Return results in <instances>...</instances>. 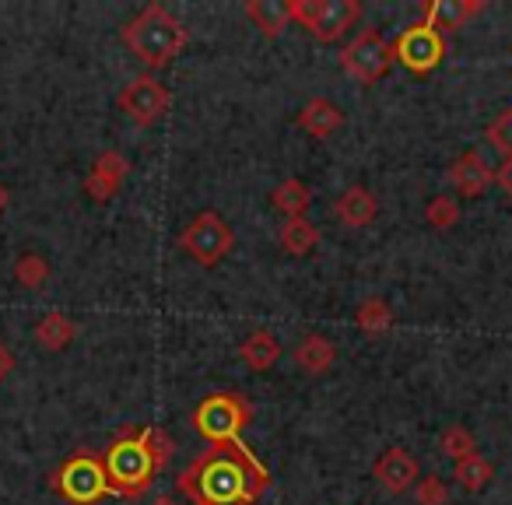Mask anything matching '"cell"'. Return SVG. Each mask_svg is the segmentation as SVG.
Instances as JSON below:
<instances>
[{"label":"cell","mask_w":512,"mask_h":505,"mask_svg":"<svg viewBox=\"0 0 512 505\" xmlns=\"http://www.w3.org/2000/svg\"><path fill=\"white\" fill-rule=\"evenodd\" d=\"M425 221L432 228H439V232H449V228L460 221V204H456V197H432L428 200V207H425Z\"/></svg>","instance_id":"27"},{"label":"cell","mask_w":512,"mask_h":505,"mask_svg":"<svg viewBox=\"0 0 512 505\" xmlns=\"http://www.w3.org/2000/svg\"><path fill=\"white\" fill-rule=\"evenodd\" d=\"M414 502L418 505H449V488L442 477H418L414 484Z\"/></svg>","instance_id":"28"},{"label":"cell","mask_w":512,"mask_h":505,"mask_svg":"<svg viewBox=\"0 0 512 505\" xmlns=\"http://www.w3.org/2000/svg\"><path fill=\"white\" fill-rule=\"evenodd\" d=\"M57 488L67 502L74 505H95L99 498L113 495L109 488V477H106V467H102L99 456L92 453H78L60 467L57 474Z\"/></svg>","instance_id":"6"},{"label":"cell","mask_w":512,"mask_h":505,"mask_svg":"<svg viewBox=\"0 0 512 505\" xmlns=\"http://www.w3.org/2000/svg\"><path fill=\"white\" fill-rule=\"evenodd\" d=\"M235 235L218 211H200L190 225L179 232V249L190 253L200 267H218L232 253Z\"/></svg>","instance_id":"5"},{"label":"cell","mask_w":512,"mask_h":505,"mask_svg":"<svg viewBox=\"0 0 512 505\" xmlns=\"http://www.w3.org/2000/svg\"><path fill=\"white\" fill-rule=\"evenodd\" d=\"M246 15L267 39H278L292 25V4L288 0H249Z\"/></svg>","instance_id":"19"},{"label":"cell","mask_w":512,"mask_h":505,"mask_svg":"<svg viewBox=\"0 0 512 505\" xmlns=\"http://www.w3.org/2000/svg\"><path fill=\"white\" fill-rule=\"evenodd\" d=\"M442 57H446V39L425 22L404 29L393 43V60H400L414 74H432L442 64Z\"/></svg>","instance_id":"8"},{"label":"cell","mask_w":512,"mask_h":505,"mask_svg":"<svg viewBox=\"0 0 512 505\" xmlns=\"http://www.w3.org/2000/svg\"><path fill=\"white\" fill-rule=\"evenodd\" d=\"M186 29L179 18H172L162 4H148L134 22H127L123 29V43L127 50L141 60L144 67L158 71V67H169L179 53L186 50Z\"/></svg>","instance_id":"3"},{"label":"cell","mask_w":512,"mask_h":505,"mask_svg":"<svg viewBox=\"0 0 512 505\" xmlns=\"http://www.w3.org/2000/svg\"><path fill=\"white\" fill-rule=\"evenodd\" d=\"M393 64V46L379 32L365 29L348 50L341 53V71L355 78L358 85H376Z\"/></svg>","instance_id":"7"},{"label":"cell","mask_w":512,"mask_h":505,"mask_svg":"<svg viewBox=\"0 0 512 505\" xmlns=\"http://www.w3.org/2000/svg\"><path fill=\"white\" fill-rule=\"evenodd\" d=\"M74 337H78V327H74V320L64 313H46L43 320L36 323V341H39V348H46V351H64Z\"/></svg>","instance_id":"22"},{"label":"cell","mask_w":512,"mask_h":505,"mask_svg":"<svg viewBox=\"0 0 512 505\" xmlns=\"http://www.w3.org/2000/svg\"><path fill=\"white\" fill-rule=\"evenodd\" d=\"M449 183H453V190L460 197H481L495 183V169L477 151H467V155H460L449 165Z\"/></svg>","instance_id":"12"},{"label":"cell","mask_w":512,"mask_h":505,"mask_svg":"<svg viewBox=\"0 0 512 505\" xmlns=\"http://www.w3.org/2000/svg\"><path fill=\"white\" fill-rule=\"evenodd\" d=\"M172 460V439L162 428H137L127 432L106 449L102 467H106L113 495L141 498L155 484V477Z\"/></svg>","instance_id":"2"},{"label":"cell","mask_w":512,"mask_h":505,"mask_svg":"<svg viewBox=\"0 0 512 505\" xmlns=\"http://www.w3.org/2000/svg\"><path fill=\"white\" fill-rule=\"evenodd\" d=\"M120 109L130 116L134 123H141V127H151V123H158L165 113H169V88L162 85V81L155 78H134L127 88L120 92Z\"/></svg>","instance_id":"9"},{"label":"cell","mask_w":512,"mask_h":505,"mask_svg":"<svg viewBox=\"0 0 512 505\" xmlns=\"http://www.w3.org/2000/svg\"><path fill=\"white\" fill-rule=\"evenodd\" d=\"M127 158L120 155V151H102L99 158H95L92 172L85 176V193L95 200V204H106V200L116 197V190L123 186V179H127Z\"/></svg>","instance_id":"11"},{"label":"cell","mask_w":512,"mask_h":505,"mask_svg":"<svg viewBox=\"0 0 512 505\" xmlns=\"http://www.w3.org/2000/svg\"><path fill=\"white\" fill-rule=\"evenodd\" d=\"M334 362H337V348L320 334H306L299 341V348H295V365L306 376H323V372L334 369Z\"/></svg>","instance_id":"18"},{"label":"cell","mask_w":512,"mask_h":505,"mask_svg":"<svg viewBox=\"0 0 512 505\" xmlns=\"http://www.w3.org/2000/svg\"><path fill=\"white\" fill-rule=\"evenodd\" d=\"M484 137L491 141V148H498L505 158H512V109L495 116V120L488 123V130H484Z\"/></svg>","instance_id":"29"},{"label":"cell","mask_w":512,"mask_h":505,"mask_svg":"<svg viewBox=\"0 0 512 505\" xmlns=\"http://www.w3.org/2000/svg\"><path fill=\"white\" fill-rule=\"evenodd\" d=\"M316 242H320V228H316L309 218L285 221L278 232V246L285 249V253H292V257H309V253L316 249Z\"/></svg>","instance_id":"21"},{"label":"cell","mask_w":512,"mask_h":505,"mask_svg":"<svg viewBox=\"0 0 512 505\" xmlns=\"http://www.w3.org/2000/svg\"><path fill=\"white\" fill-rule=\"evenodd\" d=\"M239 358H242V365H246V369L267 372V369H274V365H278L281 341L271 334V330H253V334L239 344Z\"/></svg>","instance_id":"17"},{"label":"cell","mask_w":512,"mask_h":505,"mask_svg":"<svg viewBox=\"0 0 512 505\" xmlns=\"http://www.w3.org/2000/svg\"><path fill=\"white\" fill-rule=\"evenodd\" d=\"M481 8L484 0H428L425 8H421L425 11L421 22L432 25L439 36H446V32H460Z\"/></svg>","instance_id":"14"},{"label":"cell","mask_w":512,"mask_h":505,"mask_svg":"<svg viewBox=\"0 0 512 505\" xmlns=\"http://www.w3.org/2000/svg\"><path fill=\"white\" fill-rule=\"evenodd\" d=\"M453 477H456V484H460V488L481 491V488H488V481L495 477V467H491L488 456L470 453V456H463V460L453 463Z\"/></svg>","instance_id":"23"},{"label":"cell","mask_w":512,"mask_h":505,"mask_svg":"<svg viewBox=\"0 0 512 505\" xmlns=\"http://www.w3.org/2000/svg\"><path fill=\"white\" fill-rule=\"evenodd\" d=\"M8 207V190H4V183H0V211Z\"/></svg>","instance_id":"34"},{"label":"cell","mask_w":512,"mask_h":505,"mask_svg":"<svg viewBox=\"0 0 512 505\" xmlns=\"http://www.w3.org/2000/svg\"><path fill=\"white\" fill-rule=\"evenodd\" d=\"M334 214L344 228H365L376 221L379 200L372 197V190H365V186H348V190L334 200Z\"/></svg>","instance_id":"15"},{"label":"cell","mask_w":512,"mask_h":505,"mask_svg":"<svg viewBox=\"0 0 512 505\" xmlns=\"http://www.w3.org/2000/svg\"><path fill=\"white\" fill-rule=\"evenodd\" d=\"M439 453L442 456H449V460H463V456H470V453H477V439H474V432L470 428H463V425H449V428H442V435H439Z\"/></svg>","instance_id":"25"},{"label":"cell","mask_w":512,"mask_h":505,"mask_svg":"<svg viewBox=\"0 0 512 505\" xmlns=\"http://www.w3.org/2000/svg\"><path fill=\"white\" fill-rule=\"evenodd\" d=\"M271 200H274V207L292 221V218H306L309 204H313V193H309V186L302 183V179L292 176V179H281V183L274 186Z\"/></svg>","instance_id":"20"},{"label":"cell","mask_w":512,"mask_h":505,"mask_svg":"<svg viewBox=\"0 0 512 505\" xmlns=\"http://www.w3.org/2000/svg\"><path fill=\"white\" fill-rule=\"evenodd\" d=\"M495 183L502 186V190H505V193H509V197H512V158H505V162H502V165H498V169H495Z\"/></svg>","instance_id":"31"},{"label":"cell","mask_w":512,"mask_h":505,"mask_svg":"<svg viewBox=\"0 0 512 505\" xmlns=\"http://www.w3.org/2000/svg\"><path fill=\"white\" fill-rule=\"evenodd\" d=\"M267 488L271 474L242 439L207 446L176 477V491L186 505H256Z\"/></svg>","instance_id":"1"},{"label":"cell","mask_w":512,"mask_h":505,"mask_svg":"<svg viewBox=\"0 0 512 505\" xmlns=\"http://www.w3.org/2000/svg\"><path fill=\"white\" fill-rule=\"evenodd\" d=\"M355 323H358V330H362V334L383 337L386 330L393 327V309L386 306L383 299H369V302H362V306H358Z\"/></svg>","instance_id":"24"},{"label":"cell","mask_w":512,"mask_h":505,"mask_svg":"<svg viewBox=\"0 0 512 505\" xmlns=\"http://www.w3.org/2000/svg\"><path fill=\"white\" fill-rule=\"evenodd\" d=\"M299 127L306 130L309 137H316V141H327V137H334L337 130L344 127V113L337 102L330 99H309L306 106L299 109Z\"/></svg>","instance_id":"16"},{"label":"cell","mask_w":512,"mask_h":505,"mask_svg":"<svg viewBox=\"0 0 512 505\" xmlns=\"http://www.w3.org/2000/svg\"><path fill=\"white\" fill-rule=\"evenodd\" d=\"M253 421V407L239 393H214L193 411V428L207 439V446L218 442H239L242 428Z\"/></svg>","instance_id":"4"},{"label":"cell","mask_w":512,"mask_h":505,"mask_svg":"<svg viewBox=\"0 0 512 505\" xmlns=\"http://www.w3.org/2000/svg\"><path fill=\"white\" fill-rule=\"evenodd\" d=\"M323 0H292V22H299L302 29H313L320 18Z\"/></svg>","instance_id":"30"},{"label":"cell","mask_w":512,"mask_h":505,"mask_svg":"<svg viewBox=\"0 0 512 505\" xmlns=\"http://www.w3.org/2000/svg\"><path fill=\"white\" fill-rule=\"evenodd\" d=\"M372 474H376V481L383 484L390 495H404V491H414L421 470H418V460H414L407 449L390 446L386 453H379L376 463H372Z\"/></svg>","instance_id":"10"},{"label":"cell","mask_w":512,"mask_h":505,"mask_svg":"<svg viewBox=\"0 0 512 505\" xmlns=\"http://www.w3.org/2000/svg\"><path fill=\"white\" fill-rule=\"evenodd\" d=\"M151 505H179V502H176V498H172V495H158Z\"/></svg>","instance_id":"33"},{"label":"cell","mask_w":512,"mask_h":505,"mask_svg":"<svg viewBox=\"0 0 512 505\" xmlns=\"http://www.w3.org/2000/svg\"><path fill=\"white\" fill-rule=\"evenodd\" d=\"M362 18V4L358 0H323L320 18L309 32L320 43H337L348 29H355V22Z\"/></svg>","instance_id":"13"},{"label":"cell","mask_w":512,"mask_h":505,"mask_svg":"<svg viewBox=\"0 0 512 505\" xmlns=\"http://www.w3.org/2000/svg\"><path fill=\"white\" fill-rule=\"evenodd\" d=\"M15 281L22 288H43L46 281H50V264H46V257H39V253H25V257H18L15 264Z\"/></svg>","instance_id":"26"},{"label":"cell","mask_w":512,"mask_h":505,"mask_svg":"<svg viewBox=\"0 0 512 505\" xmlns=\"http://www.w3.org/2000/svg\"><path fill=\"white\" fill-rule=\"evenodd\" d=\"M15 372V351L8 348V344H0V383Z\"/></svg>","instance_id":"32"}]
</instances>
